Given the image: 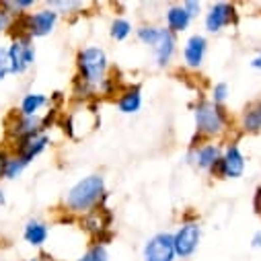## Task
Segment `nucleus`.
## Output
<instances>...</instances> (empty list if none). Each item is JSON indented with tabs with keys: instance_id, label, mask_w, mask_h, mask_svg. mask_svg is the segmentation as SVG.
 <instances>
[{
	"instance_id": "obj_1",
	"label": "nucleus",
	"mask_w": 261,
	"mask_h": 261,
	"mask_svg": "<svg viewBox=\"0 0 261 261\" xmlns=\"http://www.w3.org/2000/svg\"><path fill=\"white\" fill-rule=\"evenodd\" d=\"M105 198V179L101 175H89L81 179L64 198V206L70 214H89Z\"/></svg>"
},
{
	"instance_id": "obj_2",
	"label": "nucleus",
	"mask_w": 261,
	"mask_h": 261,
	"mask_svg": "<svg viewBox=\"0 0 261 261\" xmlns=\"http://www.w3.org/2000/svg\"><path fill=\"white\" fill-rule=\"evenodd\" d=\"M79 66V81L89 85L91 89L101 87L107 79V56L101 47H85L76 56Z\"/></svg>"
},
{
	"instance_id": "obj_3",
	"label": "nucleus",
	"mask_w": 261,
	"mask_h": 261,
	"mask_svg": "<svg viewBox=\"0 0 261 261\" xmlns=\"http://www.w3.org/2000/svg\"><path fill=\"white\" fill-rule=\"evenodd\" d=\"M7 49H9V64H11V74L13 76L25 74L35 64V45H33L31 37H27L23 33H17V35H13Z\"/></svg>"
},
{
	"instance_id": "obj_4",
	"label": "nucleus",
	"mask_w": 261,
	"mask_h": 261,
	"mask_svg": "<svg viewBox=\"0 0 261 261\" xmlns=\"http://www.w3.org/2000/svg\"><path fill=\"white\" fill-rule=\"evenodd\" d=\"M226 127V115L220 105L202 101L195 107V129L204 136H220Z\"/></svg>"
},
{
	"instance_id": "obj_5",
	"label": "nucleus",
	"mask_w": 261,
	"mask_h": 261,
	"mask_svg": "<svg viewBox=\"0 0 261 261\" xmlns=\"http://www.w3.org/2000/svg\"><path fill=\"white\" fill-rule=\"evenodd\" d=\"M15 23H19L23 35L31 37V39H37V37H45L54 31L56 23H58V11L54 9H41L37 13H27L19 19H15Z\"/></svg>"
},
{
	"instance_id": "obj_6",
	"label": "nucleus",
	"mask_w": 261,
	"mask_h": 261,
	"mask_svg": "<svg viewBox=\"0 0 261 261\" xmlns=\"http://www.w3.org/2000/svg\"><path fill=\"white\" fill-rule=\"evenodd\" d=\"M202 239V226L198 222H185L179 226V230L173 234V245H175V255L181 259H187L195 253Z\"/></svg>"
},
{
	"instance_id": "obj_7",
	"label": "nucleus",
	"mask_w": 261,
	"mask_h": 261,
	"mask_svg": "<svg viewBox=\"0 0 261 261\" xmlns=\"http://www.w3.org/2000/svg\"><path fill=\"white\" fill-rule=\"evenodd\" d=\"M175 255V245H173V234L171 232H159L150 237L144 245L142 259L144 261H173Z\"/></svg>"
},
{
	"instance_id": "obj_8",
	"label": "nucleus",
	"mask_w": 261,
	"mask_h": 261,
	"mask_svg": "<svg viewBox=\"0 0 261 261\" xmlns=\"http://www.w3.org/2000/svg\"><path fill=\"white\" fill-rule=\"evenodd\" d=\"M245 173V156L239 148L237 142L228 144L222 159H220V167H218V175L226 177V179H239Z\"/></svg>"
},
{
	"instance_id": "obj_9",
	"label": "nucleus",
	"mask_w": 261,
	"mask_h": 261,
	"mask_svg": "<svg viewBox=\"0 0 261 261\" xmlns=\"http://www.w3.org/2000/svg\"><path fill=\"white\" fill-rule=\"evenodd\" d=\"M49 146V136L45 134V132H41V134H35V136H29V138H25V140H19V142H15V152L13 154H17L23 163H33L45 148Z\"/></svg>"
},
{
	"instance_id": "obj_10",
	"label": "nucleus",
	"mask_w": 261,
	"mask_h": 261,
	"mask_svg": "<svg viewBox=\"0 0 261 261\" xmlns=\"http://www.w3.org/2000/svg\"><path fill=\"white\" fill-rule=\"evenodd\" d=\"M220 159H222V150L218 144H204L200 148L191 150V154H189L191 163H195L202 171H210V173L218 171Z\"/></svg>"
},
{
	"instance_id": "obj_11",
	"label": "nucleus",
	"mask_w": 261,
	"mask_h": 261,
	"mask_svg": "<svg viewBox=\"0 0 261 261\" xmlns=\"http://www.w3.org/2000/svg\"><path fill=\"white\" fill-rule=\"evenodd\" d=\"M234 21V7L228 3H216L210 7L206 15V29L210 33H218Z\"/></svg>"
},
{
	"instance_id": "obj_12",
	"label": "nucleus",
	"mask_w": 261,
	"mask_h": 261,
	"mask_svg": "<svg viewBox=\"0 0 261 261\" xmlns=\"http://www.w3.org/2000/svg\"><path fill=\"white\" fill-rule=\"evenodd\" d=\"M206 49H208V41L204 35H191L187 41H185V47H183V62L187 68H200L202 62H204V56H206Z\"/></svg>"
},
{
	"instance_id": "obj_13",
	"label": "nucleus",
	"mask_w": 261,
	"mask_h": 261,
	"mask_svg": "<svg viewBox=\"0 0 261 261\" xmlns=\"http://www.w3.org/2000/svg\"><path fill=\"white\" fill-rule=\"evenodd\" d=\"M49 237V226L39 218H29L23 224V241L31 247H43Z\"/></svg>"
},
{
	"instance_id": "obj_14",
	"label": "nucleus",
	"mask_w": 261,
	"mask_h": 261,
	"mask_svg": "<svg viewBox=\"0 0 261 261\" xmlns=\"http://www.w3.org/2000/svg\"><path fill=\"white\" fill-rule=\"evenodd\" d=\"M175 49H177V39H175V35H173L169 29H163V31H161L159 41L154 43L156 64H159L161 68H163V66H169V62H171V58H173Z\"/></svg>"
},
{
	"instance_id": "obj_15",
	"label": "nucleus",
	"mask_w": 261,
	"mask_h": 261,
	"mask_svg": "<svg viewBox=\"0 0 261 261\" xmlns=\"http://www.w3.org/2000/svg\"><path fill=\"white\" fill-rule=\"evenodd\" d=\"M47 105H49V97L47 95H43V93H27V95H23L17 111L23 117H37L41 113V109L47 107Z\"/></svg>"
},
{
	"instance_id": "obj_16",
	"label": "nucleus",
	"mask_w": 261,
	"mask_h": 261,
	"mask_svg": "<svg viewBox=\"0 0 261 261\" xmlns=\"http://www.w3.org/2000/svg\"><path fill=\"white\" fill-rule=\"evenodd\" d=\"M191 23V17L185 13V9L179 5V7H171L167 11V29L175 35V33H181L189 27Z\"/></svg>"
},
{
	"instance_id": "obj_17",
	"label": "nucleus",
	"mask_w": 261,
	"mask_h": 261,
	"mask_svg": "<svg viewBox=\"0 0 261 261\" xmlns=\"http://www.w3.org/2000/svg\"><path fill=\"white\" fill-rule=\"evenodd\" d=\"M142 107V95H140V87H132L121 93V97L117 99V109L121 113H136Z\"/></svg>"
},
{
	"instance_id": "obj_18",
	"label": "nucleus",
	"mask_w": 261,
	"mask_h": 261,
	"mask_svg": "<svg viewBox=\"0 0 261 261\" xmlns=\"http://www.w3.org/2000/svg\"><path fill=\"white\" fill-rule=\"evenodd\" d=\"M243 129L245 132H259L261 129V99L251 103L243 113Z\"/></svg>"
},
{
	"instance_id": "obj_19",
	"label": "nucleus",
	"mask_w": 261,
	"mask_h": 261,
	"mask_svg": "<svg viewBox=\"0 0 261 261\" xmlns=\"http://www.w3.org/2000/svg\"><path fill=\"white\" fill-rule=\"evenodd\" d=\"M27 167H29L27 163H23L17 154H13V152H11V156H9L7 165H5V171H3V179L15 181L17 177H21V175H23V171H25Z\"/></svg>"
},
{
	"instance_id": "obj_20",
	"label": "nucleus",
	"mask_w": 261,
	"mask_h": 261,
	"mask_svg": "<svg viewBox=\"0 0 261 261\" xmlns=\"http://www.w3.org/2000/svg\"><path fill=\"white\" fill-rule=\"evenodd\" d=\"M35 5V0H5V3H0V7H3L7 13H11L15 19L27 15V11Z\"/></svg>"
},
{
	"instance_id": "obj_21",
	"label": "nucleus",
	"mask_w": 261,
	"mask_h": 261,
	"mask_svg": "<svg viewBox=\"0 0 261 261\" xmlns=\"http://www.w3.org/2000/svg\"><path fill=\"white\" fill-rule=\"evenodd\" d=\"M111 39H115V41H123L129 33H132V23L129 21H125V19H115L113 23H111Z\"/></svg>"
},
{
	"instance_id": "obj_22",
	"label": "nucleus",
	"mask_w": 261,
	"mask_h": 261,
	"mask_svg": "<svg viewBox=\"0 0 261 261\" xmlns=\"http://www.w3.org/2000/svg\"><path fill=\"white\" fill-rule=\"evenodd\" d=\"M161 27H154V25H144V27H140L138 31H136V35H138V39L142 41V43H146V45H152L154 47V43L159 41V37H161Z\"/></svg>"
},
{
	"instance_id": "obj_23",
	"label": "nucleus",
	"mask_w": 261,
	"mask_h": 261,
	"mask_svg": "<svg viewBox=\"0 0 261 261\" xmlns=\"http://www.w3.org/2000/svg\"><path fill=\"white\" fill-rule=\"evenodd\" d=\"M76 261H109L107 247H105L103 243H97V245H93L87 253H83Z\"/></svg>"
},
{
	"instance_id": "obj_24",
	"label": "nucleus",
	"mask_w": 261,
	"mask_h": 261,
	"mask_svg": "<svg viewBox=\"0 0 261 261\" xmlns=\"http://www.w3.org/2000/svg\"><path fill=\"white\" fill-rule=\"evenodd\" d=\"M11 76V64H9V49L7 45H0V83Z\"/></svg>"
},
{
	"instance_id": "obj_25",
	"label": "nucleus",
	"mask_w": 261,
	"mask_h": 261,
	"mask_svg": "<svg viewBox=\"0 0 261 261\" xmlns=\"http://www.w3.org/2000/svg\"><path fill=\"white\" fill-rule=\"evenodd\" d=\"M226 97H228V85H226V83L214 85V89H212V103L220 105V103H224Z\"/></svg>"
},
{
	"instance_id": "obj_26",
	"label": "nucleus",
	"mask_w": 261,
	"mask_h": 261,
	"mask_svg": "<svg viewBox=\"0 0 261 261\" xmlns=\"http://www.w3.org/2000/svg\"><path fill=\"white\" fill-rule=\"evenodd\" d=\"M13 25H15V17L0 7V33H7Z\"/></svg>"
},
{
	"instance_id": "obj_27",
	"label": "nucleus",
	"mask_w": 261,
	"mask_h": 261,
	"mask_svg": "<svg viewBox=\"0 0 261 261\" xmlns=\"http://www.w3.org/2000/svg\"><path fill=\"white\" fill-rule=\"evenodd\" d=\"M181 7L185 9V13H187L191 19H193V17H198L200 11H202V5H200V3H193V0H187V3H183Z\"/></svg>"
},
{
	"instance_id": "obj_28",
	"label": "nucleus",
	"mask_w": 261,
	"mask_h": 261,
	"mask_svg": "<svg viewBox=\"0 0 261 261\" xmlns=\"http://www.w3.org/2000/svg\"><path fill=\"white\" fill-rule=\"evenodd\" d=\"M253 208L257 214H261V187L255 189V202H253Z\"/></svg>"
},
{
	"instance_id": "obj_29",
	"label": "nucleus",
	"mask_w": 261,
	"mask_h": 261,
	"mask_svg": "<svg viewBox=\"0 0 261 261\" xmlns=\"http://www.w3.org/2000/svg\"><path fill=\"white\" fill-rule=\"evenodd\" d=\"M251 247H253V249H261V230H257V232L253 234V239H251Z\"/></svg>"
},
{
	"instance_id": "obj_30",
	"label": "nucleus",
	"mask_w": 261,
	"mask_h": 261,
	"mask_svg": "<svg viewBox=\"0 0 261 261\" xmlns=\"http://www.w3.org/2000/svg\"><path fill=\"white\" fill-rule=\"evenodd\" d=\"M27 261H56V259L49 257L47 253H39V255H33L31 259H27Z\"/></svg>"
},
{
	"instance_id": "obj_31",
	"label": "nucleus",
	"mask_w": 261,
	"mask_h": 261,
	"mask_svg": "<svg viewBox=\"0 0 261 261\" xmlns=\"http://www.w3.org/2000/svg\"><path fill=\"white\" fill-rule=\"evenodd\" d=\"M251 68H255V70H261V54H259V56H255V58L251 60Z\"/></svg>"
},
{
	"instance_id": "obj_32",
	"label": "nucleus",
	"mask_w": 261,
	"mask_h": 261,
	"mask_svg": "<svg viewBox=\"0 0 261 261\" xmlns=\"http://www.w3.org/2000/svg\"><path fill=\"white\" fill-rule=\"evenodd\" d=\"M0 206H7V193H5V189H0Z\"/></svg>"
}]
</instances>
